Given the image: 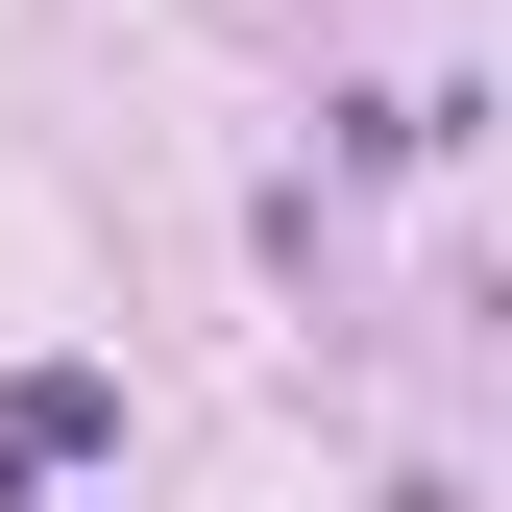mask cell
I'll return each instance as SVG.
<instances>
[{
	"label": "cell",
	"mask_w": 512,
	"mask_h": 512,
	"mask_svg": "<svg viewBox=\"0 0 512 512\" xmlns=\"http://www.w3.org/2000/svg\"><path fill=\"white\" fill-rule=\"evenodd\" d=\"M49 464H122V366H25V391H0V512Z\"/></svg>",
	"instance_id": "cell-1"
}]
</instances>
